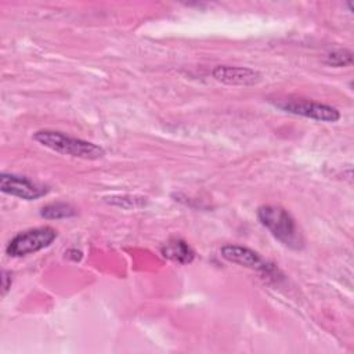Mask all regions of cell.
<instances>
[{
	"mask_svg": "<svg viewBox=\"0 0 354 354\" xmlns=\"http://www.w3.org/2000/svg\"><path fill=\"white\" fill-rule=\"evenodd\" d=\"M260 223L285 246L299 250L304 246L303 234L292 214L281 206L263 205L257 210Z\"/></svg>",
	"mask_w": 354,
	"mask_h": 354,
	"instance_id": "obj_1",
	"label": "cell"
},
{
	"mask_svg": "<svg viewBox=\"0 0 354 354\" xmlns=\"http://www.w3.org/2000/svg\"><path fill=\"white\" fill-rule=\"evenodd\" d=\"M33 140L51 151L79 159L97 160L105 155V149L102 147L82 138L71 137L62 131L39 130L33 134Z\"/></svg>",
	"mask_w": 354,
	"mask_h": 354,
	"instance_id": "obj_2",
	"label": "cell"
},
{
	"mask_svg": "<svg viewBox=\"0 0 354 354\" xmlns=\"http://www.w3.org/2000/svg\"><path fill=\"white\" fill-rule=\"evenodd\" d=\"M55 238H57V231L51 227L30 228L17 234L8 242L6 252L11 257H22L50 246Z\"/></svg>",
	"mask_w": 354,
	"mask_h": 354,
	"instance_id": "obj_3",
	"label": "cell"
},
{
	"mask_svg": "<svg viewBox=\"0 0 354 354\" xmlns=\"http://www.w3.org/2000/svg\"><path fill=\"white\" fill-rule=\"evenodd\" d=\"M272 104L277 108H279L288 113L304 116V118L318 120V122L333 123L340 119V112L335 106L322 104V102H317V101L286 98V100H278Z\"/></svg>",
	"mask_w": 354,
	"mask_h": 354,
	"instance_id": "obj_4",
	"label": "cell"
},
{
	"mask_svg": "<svg viewBox=\"0 0 354 354\" xmlns=\"http://www.w3.org/2000/svg\"><path fill=\"white\" fill-rule=\"evenodd\" d=\"M220 253H221V257L230 263L239 264L242 267L256 270V271L267 274V275H270L271 272H275L274 264L266 261L257 252H254L246 246L224 245L220 249Z\"/></svg>",
	"mask_w": 354,
	"mask_h": 354,
	"instance_id": "obj_5",
	"label": "cell"
},
{
	"mask_svg": "<svg viewBox=\"0 0 354 354\" xmlns=\"http://www.w3.org/2000/svg\"><path fill=\"white\" fill-rule=\"evenodd\" d=\"M0 189L4 194L11 196H17L25 201H33L44 196L48 189L44 185H40L24 176L12 174V173H1L0 174Z\"/></svg>",
	"mask_w": 354,
	"mask_h": 354,
	"instance_id": "obj_6",
	"label": "cell"
},
{
	"mask_svg": "<svg viewBox=\"0 0 354 354\" xmlns=\"http://www.w3.org/2000/svg\"><path fill=\"white\" fill-rule=\"evenodd\" d=\"M213 77L217 82L230 86H252L261 80V73L249 66H231V65H217L212 71Z\"/></svg>",
	"mask_w": 354,
	"mask_h": 354,
	"instance_id": "obj_7",
	"label": "cell"
},
{
	"mask_svg": "<svg viewBox=\"0 0 354 354\" xmlns=\"http://www.w3.org/2000/svg\"><path fill=\"white\" fill-rule=\"evenodd\" d=\"M160 253L163 257L176 261L178 264H188L195 259V252L194 249L183 239L174 238L167 241L162 248Z\"/></svg>",
	"mask_w": 354,
	"mask_h": 354,
	"instance_id": "obj_8",
	"label": "cell"
},
{
	"mask_svg": "<svg viewBox=\"0 0 354 354\" xmlns=\"http://www.w3.org/2000/svg\"><path fill=\"white\" fill-rule=\"evenodd\" d=\"M76 214V209L65 202H55V203H48L41 207L40 216L47 218V220H61V218H68Z\"/></svg>",
	"mask_w": 354,
	"mask_h": 354,
	"instance_id": "obj_9",
	"label": "cell"
},
{
	"mask_svg": "<svg viewBox=\"0 0 354 354\" xmlns=\"http://www.w3.org/2000/svg\"><path fill=\"white\" fill-rule=\"evenodd\" d=\"M325 64L329 66H335V68L348 66L353 64V53L346 48L335 50L326 55Z\"/></svg>",
	"mask_w": 354,
	"mask_h": 354,
	"instance_id": "obj_10",
	"label": "cell"
},
{
	"mask_svg": "<svg viewBox=\"0 0 354 354\" xmlns=\"http://www.w3.org/2000/svg\"><path fill=\"white\" fill-rule=\"evenodd\" d=\"M109 203L123 207V209H131L133 207H141L145 205V201H142V198H133V196H113L111 198Z\"/></svg>",
	"mask_w": 354,
	"mask_h": 354,
	"instance_id": "obj_11",
	"label": "cell"
},
{
	"mask_svg": "<svg viewBox=\"0 0 354 354\" xmlns=\"http://www.w3.org/2000/svg\"><path fill=\"white\" fill-rule=\"evenodd\" d=\"M11 285H12L11 272L7 270H3V272H1V293H3V296L10 290Z\"/></svg>",
	"mask_w": 354,
	"mask_h": 354,
	"instance_id": "obj_12",
	"label": "cell"
}]
</instances>
